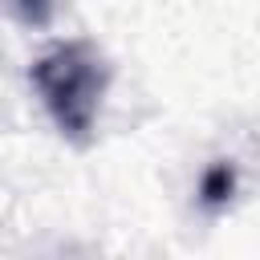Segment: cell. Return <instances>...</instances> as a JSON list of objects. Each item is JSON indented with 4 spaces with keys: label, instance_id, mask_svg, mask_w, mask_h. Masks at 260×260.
<instances>
[{
    "label": "cell",
    "instance_id": "6da1fadb",
    "mask_svg": "<svg viewBox=\"0 0 260 260\" xmlns=\"http://www.w3.org/2000/svg\"><path fill=\"white\" fill-rule=\"evenodd\" d=\"M28 81L37 89L41 106L49 110L53 126L69 142H89L98 114H102V98L110 89L106 53L81 37L57 41L28 65Z\"/></svg>",
    "mask_w": 260,
    "mask_h": 260
},
{
    "label": "cell",
    "instance_id": "7a4b0ae2",
    "mask_svg": "<svg viewBox=\"0 0 260 260\" xmlns=\"http://www.w3.org/2000/svg\"><path fill=\"white\" fill-rule=\"evenodd\" d=\"M232 195H236V167H232L228 158H219V162H211V167L203 171V179H199V203H203V207H223Z\"/></svg>",
    "mask_w": 260,
    "mask_h": 260
}]
</instances>
